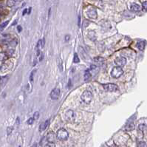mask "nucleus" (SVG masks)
Masks as SVG:
<instances>
[{"label": "nucleus", "instance_id": "1", "mask_svg": "<svg viewBox=\"0 0 147 147\" xmlns=\"http://www.w3.org/2000/svg\"><path fill=\"white\" fill-rule=\"evenodd\" d=\"M123 74V70L121 68V67H119V66L113 67V69H112V72H111V76L114 78H118Z\"/></svg>", "mask_w": 147, "mask_h": 147}, {"label": "nucleus", "instance_id": "2", "mask_svg": "<svg viewBox=\"0 0 147 147\" xmlns=\"http://www.w3.org/2000/svg\"><path fill=\"white\" fill-rule=\"evenodd\" d=\"M56 135H57V138L60 140H62V141L67 140L68 137H69V134H68L67 131L65 130V129H63V128H61L58 130Z\"/></svg>", "mask_w": 147, "mask_h": 147}, {"label": "nucleus", "instance_id": "3", "mask_svg": "<svg viewBox=\"0 0 147 147\" xmlns=\"http://www.w3.org/2000/svg\"><path fill=\"white\" fill-rule=\"evenodd\" d=\"M92 99H93V93H92L90 91L86 90L82 93L81 100L84 103L88 104L91 102Z\"/></svg>", "mask_w": 147, "mask_h": 147}, {"label": "nucleus", "instance_id": "4", "mask_svg": "<svg viewBox=\"0 0 147 147\" xmlns=\"http://www.w3.org/2000/svg\"><path fill=\"white\" fill-rule=\"evenodd\" d=\"M102 86L104 90L107 92L113 93V92H117L118 90V86L115 84H103Z\"/></svg>", "mask_w": 147, "mask_h": 147}, {"label": "nucleus", "instance_id": "5", "mask_svg": "<svg viewBox=\"0 0 147 147\" xmlns=\"http://www.w3.org/2000/svg\"><path fill=\"white\" fill-rule=\"evenodd\" d=\"M65 118L68 121H73L76 118V113L72 110H68L65 113Z\"/></svg>", "mask_w": 147, "mask_h": 147}, {"label": "nucleus", "instance_id": "6", "mask_svg": "<svg viewBox=\"0 0 147 147\" xmlns=\"http://www.w3.org/2000/svg\"><path fill=\"white\" fill-rule=\"evenodd\" d=\"M56 137H57V135H56V134H55L53 132H50L46 136V140L49 143H55V142L56 140Z\"/></svg>", "mask_w": 147, "mask_h": 147}, {"label": "nucleus", "instance_id": "7", "mask_svg": "<svg viewBox=\"0 0 147 147\" xmlns=\"http://www.w3.org/2000/svg\"><path fill=\"white\" fill-rule=\"evenodd\" d=\"M60 95V89L59 88H55L50 93V97L53 100H57Z\"/></svg>", "mask_w": 147, "mask_h": 147}, {"label": "nucleus", "instance_id": "8", "mask_svg": "<svg viewBox=\"0 0 147 147\" xmlns=\"http://www.w3.org/2000/svg\"><path fill=\"white\" fill-rule=\"evenodd\" d=\"M87 16L89 18H90V19H97V11L94 8H90L87 10Z\"/></svg>", "mask_w": 147, "mask_h": 147}, {"label": "nucleus", "instance_id": "9", "mask_svg": "<svg viewBox=\"0 0 147 147\" xmlns=\"http://www.w3.org/2000/svg\"><path fill=\"white\" fill-rule=\"evenodd\" d=\"M115 63L116 65H118L119 67H123L126 64V59L124 57H118V58L115 59Z\"/></svg>", "mask_w": 147, "mask_h": 147}, {"label": "nucleus", "instance_id": "10", "mask_svg": "<svg viewBox=\"0 0 147 147\" xmlns=\"http://www.w3.org/2000/svg\"><path fill=\"white\" fill-rule=\"evenodd\" d=\"M49 124H50V121H49V120H47V121H44V123H41V125H40V126H39V131H40V132L44 131L47 128V126H49Z\"/></svg>", "mask_w": 147, "mask_h": 147}, {"label": "nucleus", "instance_id": "11", "mask_svg": "<svg viewBox=\"0 0 147 147\" xmlns=\"http://www.w3.org/2000/svg\"><path fill=\"white\" fill-rule=\"evenodd\" d=\"M130 9L133 12H138L141 10V8L139 5L136 4V3H132L130 6Z\"/></svg>", "mask_w": 147, "mask_h": 147}, {"label": "nucleus", "instance_id": "12", "mask_svg": "<svg viewBox=\"0 0 147 147\" xmlns=\"http://www.w3.org/2000/svg\"><path fill=\"white\" fill-rule=\"evenodd\" d=\"M91 77H92V73H91V72H90V69L86 70V72H85V73H84V80H85V81H87V80H89Z\"/></svg>", "mask_w": 147, "mask_h": 147}, {"label": "nucleus", "instance_id": "13", "mask_svg": "<svg viewBox=\"0 0 147 147\" xmlns=\"http://www.w3.org/2000/svg\"><path fill=\"white\" fill-rule=\"evenodd\" d=\"M135 129V125L133 123H130L128 125H126V126L125 127V130L126 131H131Z\"/></svg>", "mask_w": 147, "mask_h": 147}, {"label": "nucleus", "instance_id": "14", "mask_svg": "<svg viewBox=\"0 0 147 147\" xmlns=\"http://www.w3.org/2000/svg\"><path fill=\"white\" fill-rule=\"evenodd\" d=\"M146 46V43L144 42H139L137 44V47L140 50H143Z\"/></svg>", "mask_w": 147, "mask_h": 147}, {"label": "nucleus", "instance_id": "15", "mask_svg": "<svg viewBox=\"0 0 147 147\" xmlns=\"http://www.w3.org/2000/svg\"><path fill=\"white\" fill-rule=\"evenodd\" d=\"M8 80V76H4V77H2V78H1V86H3L5 84H6Z\"/></svg>", "mask_w": 147, "mask_h": 147}, {"label": "nucleus", "instance_id": "16", "mask_svg": "<svg viewBox=\"0 0 147 147\" xmlns=\"http://www.w3.org/2000/svg\"><path fill=\"white\" fill-rule=\"evenodd\" d=\"M15 4H16V1L15 0H8L7 1V5L8 6V7H13V6H14L15 5Z\"/></svg>", "mask_w": 147, "mask_h": 147}, {"label": "nucleus", "instance_id": "17", "mask_svg": "<svg viewBox=\"0 0 147 147\" xmlns=\"http://www.w3.org/2000/svg\"><path fill=\"white\" fill-rule=\"evenodd\" d=\"M73 61H74V63H78L80 61V59L78 58V56L77 53H75L74 54V58H73Z\"/></svg>", "mask_w": 147, "mask_h": 147}, {"label": "nucleus", "instance_id": "18", "mask_svg": "<svg viewBox=\"0 0 147 147\" xmlns=\"http://www.w3.org/2000/svg\"><path fill=\"white\" fill-rule=\"evenodd\" d=\"M95 61L96 62H98V63H101V62H104V59L103 58H100V57H98V58H95Z\"/></svg>", "mask_w": 147, "mask_h": 147}, {"label": "nucleus", "instance_id": "19", "mask_svg": "<svg viewBox=\"0 0 147 147\" xmlns=\"http://www.w3.org/2000/svg\"><path fill=\"white\" fill-rule=\"evenodd\" d=\"M142 7H143V9L145 11H147V1L143 2V4H142Z\"/></svg>", "mask_w": 147, "mask_h": 147}, {"label": "nucleus", "instance_id": "20", "mask_svg": "<svg viewBox=\"0 0 147 147\" xmlns=\"http://www.w3.org/2000/svg\"><path fill=\"white\" fill-rule=\"evenodd\" d=\"M8 23H9V22H8V21H6L5 22H3V23L2 24V25H1V30H3V29H4V28H5V27L7 26V25H8Z\"/></svg>", "mask_w": 147, "mask_h": 147}, {"label": "nucleus", "instance_id": "21", "mask_svg": "<svg viewBox=\"0 0 147 147\" xmlns=\"http://www.w3.org/2000/svg\"><path fill=\"white\" fill-rule=\"evenodd\" d=\"M39 113L38 112H35V114H34V115H33V118H34L35 120H37V119H39Z\"/></svg>", "mask_w": 147, "mask_h": 147}, {"label": "nucleus", "instance_id": "22", "mask_svg": "<svg viewBox=\"0 0 147 147\" xmlns=\"http://www.w3.org/2000/svg\"><path fill=\"white\" fill-rule=\"evenodd\" d=\"M35 72V70H33V71L31 72L30 76V81H33V75H34Z\"/></svg>", "mask_w": 147, "mask_h": 147}, {"label": "nucleus", "instance_id": "23", "mask_svg": "<svg viewBox=\"0 0 147 147\" xmlns=\"http://www.w3.org/2000/svg\"><path fill=\"white\" fill-rule=\"evenodd\" d=\"M33 121H34V118H29V120L27 121V123H28L29 125H31V124L33 123Z\"/></svg>", "mask_w": 147, "mask_h": 147}, {"label": "nucleus", "instance_id": "24", "mask_svg": "<svg viewBox=\"0 0 147 147\" xmlns=\"http://www.w3.org/2000/svg\"><path fill=\"white\" fill-rule=\"evenodd\" d=\"M12 130H13V128H10V127L8 128V135H10L12 132Z\"/></svg>", "mask_w": 147, "mask_h": 147}, {"label": "nucleus", "instance_id": "25", "mask_svg": "<svg viewBox=\"0 0 147 147\" xmlns=\"http://www.w3.org/2000/svg\"><path fill=\"white\" fill-rule=\"evenodd\" d=\"M17 29H18V31H19V32H21V31L22 30V28L21 26H18V27H17Z\"/></svg>", "mask_w": 147, "mask_h": 147}, {"label": "nucleus", "instance_id": "26", "mask_svg": "<svg viewBox=\"0 0 147 147\" xmlns=\"http://www.w3.org/2000/svg\"><path fill=\"white\" fill-rule=\"evenodd\" d=\"M69 39V35H66L65 36V41H68Z\"/></svg>", "mask_w": 147, "mask_h": 147}, {"label": "nucleus", "instance_id": "27", "mask_svg": "<svg viewBox=\"0 0 147 147\" xmlns=\"http://www.w3.org/2000/svg\"><path fill=\"white\" fill-rule=\"evenodd\" d=\"M27 9H25L24 10V11H23V13H22V15L24 16V15H25V13H27Z\"/></svg>", "mask_w": 147, "mask_h": 147}, {"label": "nucleus", "instance_id": "28", "mask_svg": "<svg viewBox=\"0 0 147 147\" xmlns=\"http://www.w3.org/2000/svg\"><path fill=\"white\" fill-rule=\"evenodd\" d=\"M43 58H44V55L42 54V57H40V59H39V61H42V60L43 59Z\"/></svg>", "mask_w": 147, "mask_h": 147}, {"label": "nucleus", "instance_id": "29", "mask_svg": "<svg viewBox=\"0 0 147 147\" xmlns=\"http://www.w3.org/2000/svg\"><path fill=\"white\" fill-rule=\"evenodd\" d=\"M80 21H81V18L80 16H78V26H80Z\"/></svg>", "mask_w": 147, "mask_h": 147}, {"label": "nucleus", "instance_id": "30", "mask_svg": "<svg viewBox=\"0 0 147 147\" xmlns=\"http://www.w3.org/2000/svg\"><path fill=\"white\" fill-rule=\"evenodd\" d=\"M17 22H18V20H17V19H16V20H15V22H14L13 23V25H16V24L17 23Z\"/></svg>", "mask_w": 147, "mask_h": 147}, {"label": "nucleus", "instance_id": "31", "mask_svg": "<svg viewBox=\"0 0 147 147\" xmlns=\"http://www.w3.org/2000/svg\"><path fill=\"white\" fill-rule=\"evenodd\" d=\"M36 63H37V61H36V59H35V61H34V62H33V66H35V65L36 64Z\"/></svg>", "mask_w": 147, "mask_h": 147}]
</instances>
